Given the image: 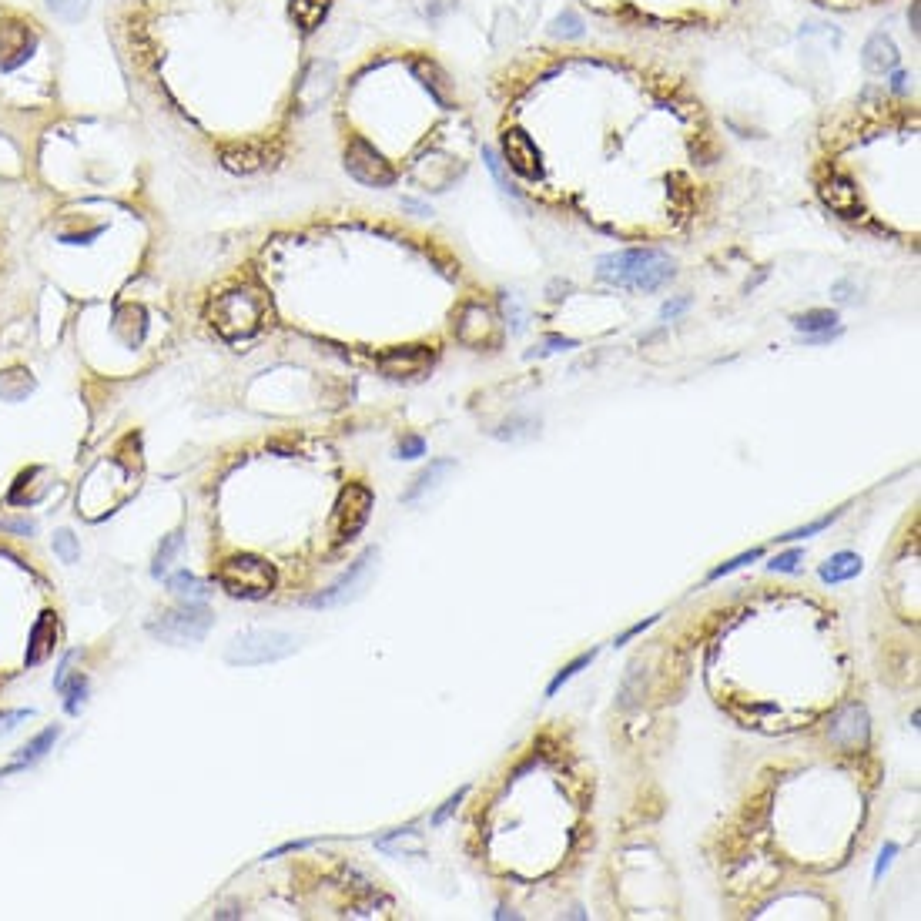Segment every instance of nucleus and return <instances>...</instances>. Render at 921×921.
<instances>
[{
    "instance_id": "nucleus-1",
    "label": "nucleus",
    "mask_w": 921,
    "mask_h": 921,
    "mask_svg": "<svg viewBox=\"0 0 921 921\" xmlns=\"http://www.w3.org/2000/svg\"><path fill=\"white\" fill-rule=\"evenodd\" d=\"M597 275L617 289L657 292L677 275L674 262L657 252V248H627V252H610L597 262Z\"/></svg>"
},
{
    "instance_id": "nucleus-2",
    "label": "nucleus",
    "mask_w": 921,
    "mask_h": 921,
    "mask_svg": "<svg viewBox=\"0 0 921 921\" xmlns=\"http://www.w3.org/2000/svg\"><path fill=\"white\" fill-rule=\"evenodd\" d=\"M268 315L265 299L255 289H232L211 302V325L225 335L228 342H242L262 329Z\"/></svg>"
},
{
    "instance_id": "nucleus-3",
    "label": "nucleus",
    "mask_w": 921,
    "mask_h": 921,
    "mask_svg": "<svg viewBox=\"0 0 921 921\" xmlns=\"http://www.w3.org/2000/svg\"><path fill=\"white\" fill-rule=\"evenodd\" d=\"M275 566L265 563L262 556H228L218 566V587L235 600H265L275 590Z\"/></svg>"
},
{
    "instance_id": "nucleus-4",
    "label": "nucleus",
    "mask_w": 921,
    "mask_h": 921,
    "mask_svg": "<svg viewBox=\"0 0 921 921\" xmlns=\"http://www.w3.org/2000/svg\"><path fill=\"white\" fill-rule=\"evenodd\" d=\"M299 640L292 633L282 630H248L228 644L225 660L235 667H262V664H278V660L292 657Z\"/></svg>"
},
{
    "instance_id": "nucleus-5",
    "label": "nucleus",
    "mask_w": 921,
    "mask_h": 921,
    "mask_svg": "<svg viewBox=\"0 0 921 921\" xmlns=\"http://www.w3.org/2000/svg\"><path fill=\"white\" fill-rule=\"evenodd\" d=\"M211 623H215V617L208 613L205 603H185L181 610H168V613H161L158 620H151L148 633L158 640H165V644L185 647V644H198V640H205Z\"/></svg>"
},
{
    "instance_id": "nucleus-6",
    "label": "nucleus",
    "mask_w": 921,
    "mask_h": 921,
    "mask_svg": "<svg viewBox=\"0 0 921 921\" xmlns=\"http://www.w3.org/2000/svg\"><path fill=\"white\" fill-rule=\"evenodd\" d=\"M372 489L369 486H345L339 503H335V543H349L352 536H356L362 526L369 523V513H372Z\"/></svg>"
},
{
    "instance_id": "nucleus-7",
    "label": "nucleus",
    "mask_w": 921,
    "mask_h": 921,
    "mask_svg": "<svg viewBox=\"0 0 921 921\" xmlns=\"http://www.w3.org/2000/svg\"><path fill=\"white\" fill-rule=\"evenodd\" d=\"M345 171L369 188H389L396 181V171L389 168V161L359 138L349 141V148H345Z\"/></svg>"
},
{
    "instance_id": "nucleus-8",
    "label": "nucleus",
    "mask_w": 921,
    "mask_h": 921,
    "mask_svg": "<svg viewBox=\"0 0 921 921\" xmlns=\"http://www.w3.org/2000/svg\"><path fill=\"white\" fill-rule=\"evenodd\" d=\"M828 741L838 747V751H865L871 741V721L868 711L861 704H848L841 707L838 714L831 717L828 724Z\"/></svg>"
},
{
    "instance_id": "nucleus-9",
    "label": "nucleus",
    "mask_w": 921,
    "mask_h": 921,
    "mask_svg": "<svg viewBox=\"0 0 921 921\" xmlns=\"http://www.w3.org/2000/svg\"><path fill=\"white\" fill-rule=\"evenodd\" d=\"M376 560H379V550H376V546H369V550L362 553L359 560L349 563V570H345L329 590H322V593H315V597H309V607L325 610V607H339V603H345V600L352 597V593L359 590V583L369 577V570H372V563H376Z\"/></svg>"
},
{
    "instance_id": "nucleus-10",
    "label": "nucleus",
    "mask_w": 921,
    "mask_h": 921,
    "mask_svg": "<svg viewBox=\"0 0 921 921\" xmlns=\"http://www.w3.org/2000/svg\"><path fill=\"white\" fill-rule=\"evenodd\" d=\"M429 366H433V352L422 349V345H409V349H389L386 356H379L382 376H389V379H419Z\"/></svg>"
},
{
    "instance_id": "nucleus-11",
    "label": "nucleus",
    "mask_w": 921,
    "mask_h": 921,
    "mask_svg": "<svg viewBox=\"0 0 921 921\" xmlns=\"http://www.w3.org/2000/svg\"><path fill=\"white\" fill-rule=\"evenodd\" d=\"M456 335H459V342H466V345H489L496 339L493 312L483 309V305H463L456 319Z\"/></svg>"
},
{
    "instance_id": "nucleus-12",
    "label": "nucleus",
    "mask_w": 921,
    "mask_h": 921,
    "mask_svg": "<svg viewBox=\"0 0 921 921\" xmlns=\"http://www.w3.org/2000/svg\"><path fill=\"white\" fill-rule=\"evenodd\" d=\"M503 155L510 161L513 171H520L523 178H540L543 165H540V151L523 131H506L503 134Z\"/></svg>"
},
{
    "instance_id": "nucleus-13",
    "label": "nucleus",
    "mask_w": 921,
    "mask_h": 921,
    "mask_svg": "<svg viewBox=\"0 0 921 921\" xmlns=\"http://www.w3.org/2000/svg\"><path fill=\"white\" fill-rule=\"evenodd\" d=\"M821 201L828 205L831 211H838L844 218H855L861 211V198H858V188L851 185L844 175H831L821 181Z\"/></svg>"
},
{
    "instance_id": "nucleus-14",
    "label": "nucleus",
    "mask_w": 921,
    "mask_h": 921,
    "mask_svg": "<svg viewBox=\"0 0 921 921\" xmlns=\"http://www.w3.org/2000/svg\"><path fill=\"white\" fill-rule=\"evenodd\" d=\"M54 647H57V620H54V613H44V617L37 620L34 630H31V644H27L24 664L27 667L44 664V660L54 654Z\"/></svg>"
},
{
    "instance_id": "nucleus-15",
    "label": "nucleus",
    "mask_w": 921,
    "mask_h": 921,
    "mask_svg": "<svg viewBox=\"0 0 921 921\" xmlns=\"http://www.w3.org/2000/svg\"><path fill=\"white\" fill-rule=\"evenodd\" d=\"M332 78H335V67L332 64L315 61L309 67V74H305V81H302V88H299V101L305 104V108H315V104H322L325 98H329L332 88H335Z\"/></svg>"
},
{
    "instance_id": "nucleus-16",
    "label": "nucleus",
    "mask_w": 921,
    "mask_h": 921,
    "mask_svg": "<svg viewBox=\"0 0 921 921\" xmlns=\"http://www.w3.org/2000/svg\"><path fill=\"white\" fill-rule=\"evenodd\" d=\"M449 473H456V459H433V463L412 479V486L406 489V493H402V503H409V506L419 503L422 496L433 493V489L439 486V479H446Z\"/></svg>"
},
{
    "instance_id": "nucleus-17",
    "label": "nucleus",
    "mask_w": 921,
    "mask_h": 921,
    "mask_svg": "<svg viewBox=\"0 0 921 921\" xmlns=\"http://www.w3.org/2000/svg\"><path fill=\"white\" fill-rule=\"evenodd\" d=\"M865 570V563H861V556L858 553H834L831 560H824L821 563V570H818V577H821V583H828V587H838V583H848V580H855L858 573Z\"/></svg>"
},
{
    "instance_id": "nucleus-18",
    "label": "nucleus",
    "mask_w": 921,
    "mask_h": 921,
    "mask_svg": "<svg viewBox=\"0 0 921 921\" xmlns=\"http://www.w3.org/2000/svg\"><path fill=\"white\" fill-rule=\"evenodd\" d=\"M865 67L875 74H885V71H895L898 67V47L891 41L888 34H875L868 37L865 44Z\"/></svg>"
},
{
    "instance_id": "nucleus-19",
    "label": "nucleus",
    "mask_w": 921,
    "mask_h": 921,
    "mask_svg": "<svg viewBox=\"0 0 921 921\" xmlns=\"http://www.w3.org/2000/svg\"><path fill=\"white\" fill-rule=\"evenodd\" d=\"M57 737H61V727H57V724H54V727H44V731L37 734L31 744H24V747H21V754H17V761H14L11 767H4V771H0V774H11V771H21V767H31V764H37V761H41V757H44V754L54 747Z\"/></svg>"
},
{
    "instance_id": "nucleus-20",
    "label": "nucleus",
    "mask_w": 921,
    "mask_h": 921,
    "mask_svg": "<svg viewBox=\"0 0 921 921\" xmlns=\"http://www.w3.org/2000/svg\"><path fill=\"white\" fill-rule=\"evenodd\" d=\"M168 590L175 593L178 600H185V603H205L211 597L208 583L198 580L195 573H188V570H181V573H175V577H168Z\"/></svg>"
},
{
    "instance_id": "nucleus-21",
    "label": "nucleus",
    "mask_w": 921,
    "mask_h": 921,
    "mask_svg": "<svg viewBox=\"0 0 921 921\" xmlns=\"http://www.w3.org/2000/svg\"><path fill=\"white\" fill-rule=\"evenodd\" d=\"M412 71H416V78L422 81V88L433 94V98L443 104V108H449V84L443 78V71H439L436 64H426V61H419L416 67H412Z\"/></svg>"
},
{
    "instance_id": "nucleus-22",
    "label": "nucleus",
    "mask_w": 921,
    "mask_h": 921,
    "mask_svg": "<svg viewBox=\"0 0 921 921\" xmlns=\"http://www.w3.org/2000/svg\"><path fill=\"white\" fill-rule=\"evenodd\" d=\"M838 325V312L831 309H811V312H801L794 315V329L804 332V335H818V332H828Z\"/></svg>"
},
{
    "instance_id": "nucleus-23",
    "label": "nucleus",
    "mask_w": 921,
    "mask_h": 921,
    "mask_svg": "<svg viewBox=\"0 0 921 921\" xmlns=\"http://www.w3.org/2000/svg\"><path fill=\"white\" fill-rule=\"evenodd\" d=\"M61 694H64V711L67 714H81L84 700H88V677H84L81 670H71V677L64 680Z\"/></svg>"
},
{
    "instance_id": "nucleus-24",
    "label": "nucleus",
    "mask_w": 921,
    "mask_h": 921,
    "mask_svg": "<svg viewBox=\"0 0 921 921\" xmlns=\"http://www.w3.org/2000/svg\"><path fill=\"white\" fill-rule=\"evenodd\" d=\"M181 543H185V536H181L178 530H175V533H168L165 540H161L158 553H155V563H151V577H165V573H168V566H171V560H175V553L181 550Z\"/></svg>"
},
{
    "instance_id": "nucleus-25",
    "label": "nucleus",
    "mask_w": 921,
    "mask_h": 921,
    "mask_svg": "<svg viewBox=\"0 0 921 921\" xmlns=\"http://www.w3.org/2000/svg\"><path fill=\"white\" fill-rule=\"evenodd\" d=\"M483 161H486V168H489V175H493V181L500 185V191L503 195H510L513 201H520V191H516V185L510 181V175H506V168H503V158L496 155L493 148H483Z\"/></svg>"
},
{
    "instance_id": "nucleus-26",
    "label": "nucleus",
    "mask_w": 921,
    "mask_h": 921,
    "mask_svg": "<svg viewBox=\"0 0 921 921\" xmlns=\"http://www.w3.org/2000/svg\"><path fill=\"white\" fill-rule=\"evenodd\" d=\"M593 657H597V650H590V654H580L577 660H570V664H566V667L560 670V674H556V677L550 680V687H546V697H556V694H560V687L566 684V680H573L583 667H590Z\"/></svg>"
},
{
    "instance_id": "nucleus-27",
    "label": "nucleus",
    "mask_w": 921,
    "mask_h": 921,
    "mask_svg": "<svg viewBox=\"0 0 921 921\" xmlns=\"http://www.w3.org/2000/svg\"><path fill=\"white\" fill-rule=\"evenodd\" d=\"M292 11L302 27H315L329 11V0H292Z\"/></svg>"
},
{
    "instance_id": "nucleus-28",
    "label": "nucleus",
    "mask_w": 921,
    "mask_h": 921,
    "mask_svg": "<svg viewBox=\"0 0 921 921\" xmlns=\"http://www.w3.org/2000/svg\"><path fill=\"white\" fill-rule=\"evenodd\" d=\"M764 556V550L761 546H754V550H747V553H741V556H734V560H727V563H721V566H714L711 573H707V580H721V577H727V573H734V570H741V566H747V563H757Z\"/></svg>"
},
{
    "instance_id": "nucleus-29",
    "label": "nucleus",
    "mask_w": 921,
    "mask_h": 921,
    "mask_svg": "<svg viewBox=\"0 0 921 921\" xmlns=\"http://www.w3.org/2000/svg\"><path fill=\"white\" fill-rule=\"evenodd\" d=\"M54 553L61 556L64 563H78V556H81V546H78V536H74L71 530H61V533H54Z\"/></svg>"
},
{
    "instance_id": "nucleus-30",
    "label": "nucleus",
    "mask_w": 921,
    "mask_h": 921,
    "mask_svg": "<svg viewBox=\"0 0 921 921\" xmlns=\"http://www.w3.org/2000/svg\"><path fill=\"white\" fill-rule=\"evenodd\" d=\"M841 516V510L838 513H828V516H821V520H814V523H808V526H801V530H791V533H784V536H777L781 543H794V540H804V536H814V533H821V530H828V526L838 520Z\"/></svg>"
},
{
    "instance_id": "nucleus-31",
    "label": "nucleus",
    "mask_w": 921,
    "mask_h": 921,
    "mask_svg": "<svg viewBox=\"0 0 921 921\" xmlns=\"http://www.w3.org/2000/svg\"><path fill=\"white\" fill-rule=\"evenodd\" d=\"M553 34H556V37H566V41H577V37L583 34V21H580L577 14H570V11H566V14L556 17Z\"/></svg>"
},
{
    "instance_id": "nucleus-32",
    "label": "nucleus",
    "mask_w": 921,
    "mask_h": 921,
    "mask_svg": "<svg viewBox=\"0 0 921 921\" xmlns=\"http://www.w3.org/2000/svg\"><path fill=\"white\" fill-rule=\"evenodd\" d=\"M573 345H577V339H563V335H546V339L540 342V349L526 352V359H543V356H553V352H560V349H573Z\"/></svg>"
},
{
    "instance_id": "nucleus-33",
    "label": "nucleus",
    "mask_w": 921,
    "mask_h": 921,
    "mask_svg": "<svg viewBox=\"0 0 921 921\" xmlns=\"http://www.w3.org/2000/svg\"><path fill=\"white\" fill-rule=\"evenodd\" d=\"M426 456V439L422 436H406L396 446V459H422Z\"/></svg>"
},
{
    "instance_id": "nucleus-34",
    "label": "nucleus",
    "mask_w": 921,
    "mask_h": 921,
    "mask_svg": "<svg viewBox=\"0 0 921 921\" xmlns=\"http://www.w3.org/2000/svg\"><path fill=\"white\" fill-rule=\"evenodd\" d=\"M801 560H804V550H788V553L774 556V560L767 563V566H771L774 573H794L801 566Z\"/></svg>"
},
{
    "instance_id": "nucleus-35",
    "label": "nucleus",
    "mask_w": 921,
    "mask_h": 921,
    "mask_svg": "<svg viewBox=\"0 0 921 921\" xmlns=\"http://www.w3.org/2000/svg\"><path fill=\"white\" fill-rule=\"evenodd\" d=\"M47 4H51L54 14L67 17V21H78V17L84 14V4H88V0H47Z\"/></svg>"
},
{
    "instance_id": "nucleus-36",
    "label": "nucleus",
    "mask_w": 921,
    "mask_h": 921,
    "mask_svg": "<svg viewBox=\"0 0 921 921\" xmlns=\"http://www.w3.org/2000/svg\"><path fill=\"white\" fill-rule=\"evenodd\" d=\"M466 794H469V788H459V791L453 794V798H449V801L443 804V808H439V811L433 814V828H439V824H446V818H453L456 808H459V804H463Z\"/></svg>"
},
{
    "instance_id": "nucleus-37",
    "label": "nucleus",
    "mask_w": 921,
    "mask_h": 921,
    "mask_svg": "<svg viewBox=\"0 0 921 921\" xmlns=\"http://www.w3.org/2000/svg\"><path fill=\"white\" fill-rule=\"evenodd\" d=\"M34 711H0V737L11 734L21 721H31Z\"/></svg>"
},
{
    "instance_id": "nucleus-38",
    "label": "nucleus",
    "mask_w": 921,
    "mask_h": 921,
    "mask_svg": "<svg viewBox=\"0 0 921 921\" xmlns=\"http://www.w3.org/2000/svg\"><path fill=\"white\" fill-rule=\"evenodd\" d=\"M657 620H660V613H657V617H647V620L633 623V627H630V630H623V633H620V637H617V640H613V647H623V644H627V640H633V637H637V633H644L647 627H654V623H657Z\"/></svg>"
},
{
    "instance_id": "nucleus-39",
    "label": "nucleus",
    "mask_w": 921,
    "mask_h": 921,
    "mask_svg": "<svg viewBox=\"0 0 921 921\" xmlns=\"http://www.w3.org/2000/svg\"><path fill=\"white\" fill-rule=\"evenodd\" d=\"M503 305H506V315H510V322H513V332L520 335L526 329V315L520 309V302H516V299H503Z\"/></svg>"
},
{
    "instance_id": "nucleus-40",
    "label": "nucleus",
    "mask_w": 921,
    "mask_h": 921,
    "mask_svg": "<svg viewBox=\"0 0 921 921\" xmlns=\"http://www.w3.org/2000/svg\"><path fill=\"white\" fill-rule=\"evenodd\" d=\"M898 855V844L895 841H888L885 848H881V858H878V865H875V878H881L885 871L891 868V858Z\"/></svg>"
},
{
    "instance_id": "nucleus-41",
    "label": "nucleus",
    "mask_w": 921,
    "mask_h": 921,
    "mask_svg": "<svg viewBox=\"0 0 921 921\" xmlns=\"http://www.w3.org/2000/svg\"><path fill=\"white\" fill-rule=\"evenodd\" d=\"M315 844V838H305V841H289V844H278V848H272L268 851L265 858H278V855H289V851H305V848H312Z\"/></svg>"
},
{
    "instance_id": "nucleus-42",
    "label": "nucleus",
    "mask_w": 921,
    "mask_h": 921,
    "mask_svg": "<svg viewBox=\"0 0 921 921\" xmlns=\"http://www.w3.org/2000/svg\"><path fill=\"white\" fill-rule=\"evenodd\" d=\"M0 530H7V533H24V536H34V533H37V526H34L31 520H0Z\"/></svg>"
},
{
    "instance_id": "nucleus-43",
    "label": "nucleus",
    "mask_w": 921,
    "mask_h": 921,
    "mask_svg": "<svg viewBox=\"0 0 921 921\" xmlns=\"http://www.w3.org/2000/svg\"><path fill=\"white\" fill-rule=\"evenodd\" d=\"M74 657H78V650H71V654H64L61 667H57V674H54V690H61V687H64V680L71 677V664H74Z\"/></svg>"
},
{
    "instance_id": "nucleus-44",
    "label": "nucleus",
    "mask_w": 921,
    "mask_h": 921,
    "mask_svg": "<svg viewBox=\"0 0 921 921\" xmlns=\"http://www.w3.org/2000/svg\"><path fill=\"white\" fill-rule=\"evenodd\" d=\"M690 309V299H674V302H667L664 309H660V319H677L680 312H687Z\"/></svg>"
},
{
    "instance_id": "nucleus-45",
    "label": "nucleus",
    "mask_w": 921,
    "mask_h": 921,
    "mask_svg": "<svg viewBox=\"0 0 921 921\" xmlns=\"http://www.w3.org/2000/svg\"><path fill=\"white\" fill-rule=\"evenodd\" d=\"M402 208H406V211H416V215H433V208L422 205V201H412V198H402Z\"/></svg>"
},
{
    "instance_id": "nucleus-46",
    "label": "nucleus",
    "mask_w": 921,
    "mask_h": 921,
    "mask_svg": "<svg viewBox=\"0 0 921 921\" xmlns=\"http://www.w3.org/2000/svg\"><path fill=\"white\" fill-rule=\"evenodd\" d=\"M905 81H908L905 74L895 71V78H891V88H895V91H905Z\"/></svg>"
}]
</instances>
